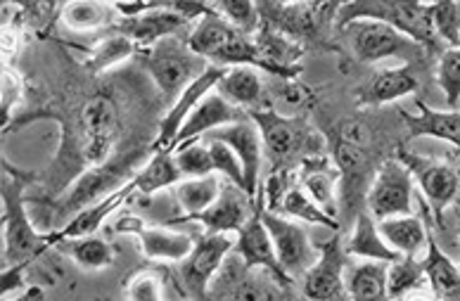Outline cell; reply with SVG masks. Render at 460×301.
<instances>
[{
	"mask_svg": "<svg viewBox=\"0 0 460 301\" xmlns=\"http://www.w3.org/2000/svg\"><path fill=\"white\" fill-rule=\"evenodd\" d=\"M143 74L140 66L138 72H128V79L121 85V91L117 88L121 74H114V79L95 84L91 91L69 95L65 100V107H31L3 128L5 133H13L40 119H53L62 128L53 164L46 171H39L36 185L43 188V197H36V199L59 197L84 171L107 162L121 147L136 143H155L152 136L124 131L136 117L133 111H126V107H133L131 95L152 84L143 79Z\"/></svg>",
	"mask_w": 460,
	"mask_h": 301,
	"instance_id": "cell-1",
	"label": "cell"
},
{
	"mask_svg": "<svg viewBox=\"0 0 460 301\" xmlns=\"http://www.w3.org/2000/svg\"><path fill=\"white\" fill-rule=\"evenodd\" d=\"M152 157V143H136L128 147H121L114 152L112 157L86 169L76 181H74L66 192H62L55 199H36V197H27L29 204H39V207H48V230L62 228V218H74L81 209H86L91 204L100 202L102 197L112 195L114 190L124 188L126 183H131L133 176L143 169V164Z\"/></svg>",
	"mask_w": 460,
	"mask_h": 301,
	"instance_id": "cell-2",
	"label": "cell"
},
{
	"mask_svg": "<svg viewBox=\"0 0 460 301\" xmlns=\"http://www.w3.org/2000/svg\"><path fill=\"white\" fill-rule=\"evenodd\" d=\"M3 181V266L36 261L46 249L53 247L48 233H40L27 214V188L36 185L39 171H24L10 162L0 159Z\"/></svg>",
	"mask_w": 460,
	"mask_h": 301,
	"instance_id": "cell-3",
	"label": "cell"
},
{
	"mask_svg": "<svg viewBox=\"0 0 460 301\" xmlns=\"http://www.w3.org/2000/svg\"><path fill=\"white\" fill-rule=\"evenodd\" d=\"M247 114L259 126L270 171H296L306 159L328 155V140L306 114L283 117L273 107H254Z\"/></svg>",
	"mask_w": 460,
	"mask_h": 301,
	"instance_id": "cell-4",
	"label": "cell"
},
{
	"mask_svg": "<svg viewBox=\"0 0 460 301\" xmlns=\"http://www.w3.org/2000/svg\"><path fill=\"white\" fill-rule=\"evenodd\" d=\"M188 46L198 55L207 58L211 65L218 66H237L250 65L257 66L259 72H266L270 76L285 79L283 72L273 66L269 59L263 58L261 50L257 48L252 33H244L243 29H237L235 24H230L226 17L209 10L202 14L195 24H192L190 33L185 36Z\"/></svg>",
	"mask_w": 460,
	"mask_h": 301,
	"instance_id": "cell-5",
	"label": "cell"
},
{
	"mask_svg": "<svg viewBox=\"0 0 460 301\" xmlns=\"http://www.w3.org/2000/svg\"><path fill=\"white\" fill-rule=\"evenodd\" d=\"M136 62L155 84L166 110L181 98V93L195 79H199L211 62L188 46L185 36H166L147 48H138Z\"/></svg>",
	"mask_w": 460,
	"mask_h": 301,
	"instance_id": "cell-6",
	"label": "cell"
},
{
	"mask_svg": "<svg viewBox=\"0 0 460 301\" xmlns=\"http://www.w3.org/2000/svg\"><path fill=\"white\" fill-rule=\"evenodd\" d=\"M432 13V3H425V0H349L337 13L335 29H342L354 20L387 22L428 48L432 59H437L444 53V43L434 31Z\"/></svg>",
	"mask_w": 460,
	"mask_h": 301,
	"instance_id": "cell-7",
	"label": "cell"
},
{
	"mask_svg": "<svg viewBox=\"0 0 460 301\" xmlns=\"http://www.w3.org/2000/svg\"><path fill=\"white\" fill-rule=\"evenodd\" d=\"M337 36L347 43V50L358 65H377L385 59H403L406 65L428 66L432 55L418 40L380 20H354L337 29Z\"/></svg>",
	"mask_w": 460,
	"mask_h": 301,
	"instance_id": "cell-8",
	"label": "cell"
},
{
	"mask_svg": "<svg viewBox=\"0 0 460 301\" xmlns=\"http://www.w3.org/2000/svg\"><path fill=\"white\" fill-rule=\"evenodd\" d=\"M394 157L413 173V181L420 188V197L428 202V209L432 214L434 228H447L444 211L460 195V171L454 164H448V162L422 157V155L406 150V143L396 145Z\"/></svg>",
	"mask_w": 460,
	"mask_h": 301,
	"instance_id": "cell-9",
	"label": "cell"
},
{
	"mask_svg": "<svg viewBox=\"0 0 460 301\" xmlns=\"http://www.w3.org/2000/svg\"><path fill=\"white\" fill-rule=\"evenodd\" d=\"M295 289L283 285L266 269H252L235 249L226 256L224 266L211 278L207 299H289Z\"/></svg>",
	"mask_w": 460,
	"mask_h": 301,
	"instance_id": "cell-10",
	"label": "cell"
},
{
	"mask_svg": "<svg viewBox=\"0 0 460 301\" xmlns=\"http://www.w3.org/2000/svg\"><path fill=\"white\" fill-rule=\"evenodd\" d=\"M235 249V237L230 233H204L198 237L192 252L178 261L176 280L183 297L207 299L211 278L224 266L226 256Z\"/></svg>",
	"mask_w": 460,
	"mask_h": 301,
	"instance_id": "cell-11",
	"label": "cell"
},
{
	"mask_svg": "<svg viewBox=\"0 0 460 301\" xmlns=\"http://www.w3.org/2000/svg\"><path fill=\"white\" fill-rule=\"evenodd\" d=\"M259 195H261V192H259ZM261 218L266 230H269L270 240H273L278 261H280V266L285 269V273H288L295 282H302L306 270H309L318 259V244L311 243L309 230L304 228L302 223H296L295 218L266 209V207H263V199Z\"/></svg>",
	"mask_w": 460,
	"mask_h": 301,
	"instance_id": "cell-12",
	"label": "cell"
},
{
	"mask_svg": "<svg viewBox=\"0 0 460 301\" xmlns=\"http://www.w3.org/2000/svg\"><path fill=\"white\" fill-rule=\"evenodd\" d=\"M347 249L342 244V230H332V235L325 243H318L316 263L306 270L302 278V295L306 299H349L347 297Z\"/></svg>",
	"mask_w": 460,
	"mask_h": 301,
	"instance_id": "cell-13",
	"label": "cell"
},
{
	"mask_svg": "<svg viewBox=\"0 0 460 301\" xmlns=\"http://www.w3.org/2000/svg\"><path fill=\"white\" fill-rule=\"evenodd\" d=\"M413 183V173L399 159H382L366 195V209L373 214L375 221L411 214Z\"/></svg>",
	"mask_w": 460,
	"mask_h": 301,
	"instance_id": "cell-14",
	"label": "cell"
},
{
	"mask_svg": "<svg viewBox=\"0 0 460 301\" xmlns=\"http://www.w3.org/2000/svg\"><path fill=\"white\" fill-rule=\"evenodd\" d=\"M114 235H133L138 237L140 249L147 261L157 263H178L190 254L198 237L188 233H176L169 228H150L136 214H121L110 228Z\"/></svg>",
	"mask_w": 460,
	"mask_h": 301,
	"instance_id": "cell-15",
	"label": "cell"
},
{
	"mask_svg": "<svg viewBox=\"0 0 460 301\" xmlns=\"http://www.w3.org/2000/svg\"><path fill=\"white\" fill-rule=\"evenodd\" d=\"M252 211H254V197L226 178L221 192L207 209L198 211V214H188V217H176L169 223L172 226L199 223L207 233H237L252 217Z\"/></svg>",
	"mask_w": 460,
	"mask_h": 301,
	"instance_id": "cell-16",
	"label": "cell"
},
{
	"mask_svg": "<svg viewBox=\"0 0 460 301\" xmlns=\"http://www.w3.org/2000/svg\"><path fill=\"white\" fill-rule=\"evenodd\" d=\"M420 69L422 65H403L375 72L354 88V105L358 110H377L413 95L420 88Z\"/></svg>",
	"mask_w": 460,
	"mask_h": 301,
	"instance_id": "cell-17",
	"label": "cell"
},
{
	"mask_svg": "<svg viewBox=\"0 0 460 301\" xmlns=\"http://www.w3.org/2000/svg\"><path fill=\"white\" fill-rule=\"evenodd\" d=\"M235 252L243 256L244 263L252 266V269H266L276 275L283 285H288V288L295 285V280L285 273V269L280 266V261H278L273 240H270L266 226H263L261 195H259V192L257 197H254V211H252V217L247 218V223L235 233Z\"/></svg>",
	"mask_w": 460,
	"mask_h": 301,
	"instance_id": "cell-18",
	"label": "cell"
},
{
	"mask_svg": "<svg viewBox=\"0 0 460 301\" xmlns=\"http://www.w3.org/2000/svg\"><path fill=\"white\" fill-rule=\"evenodd\" d=\"M226 72H228V66L211 65L209 69L199 76V79L192 81V84L181 93V98H178L176 102H173V105L169 107L162 117H159L157 137H155V143H152V152L172 150L178 128L183 126L188 114L199 105V100H202L207 93H211L214 88H217V84L224 79Z\"/></svg>",
	"mask_w": 460,
	"mask_h": 301,
	"instance_id": "cell-19",
	"label": "cell"
},
{
	"mask_svg": "<svg viewBox=\"0 0 460 301\" xmlns=\"http://www.w3.org/2000/svg\"><path fill=\"white\" fill-rule=\"evenodd\" d=\"M195 22H190L183 14L173 13V10H145L133 17H119L114 22V31L124 33L136 43L138 48H147L166 36H188Z\"/></svg>",
	"mask_w": 460,
	"mask_h": 301,
	"instance_id": "cell-20",
	"label": "cell"
},
{
	"mask_svg": "<svg viewBox=\"0 0 460 301\" xmlns=\"http://www.w3.org/2000/svg\"><path fill=\"white\" fill-rule=\"evenodd\" d=\"M207 137H218L226 145H230L235 155L243 162L244 169V190L252 197H257L259 192V171H261L263 159V140L259 133V126L252 121V117H244L235 124L221 126L207 133Z\"/></svg>",
	"mask_w": 460,
	"mask_h": 301,
	"instance_id": "cell-21",
	"label": "cell"
},
{
	"mask_svg": "<svg viewBox=\"0 0 460 301\" xmlns=\"http://www.w3.org/2000/svg\"><path fill=\"white\" fill-rule=\"evenodd\" d=\"M250 117L247 110L243 107L233 105L228 100L221 95L218 91L207 93L202 100H199V105L188 114V119L183 121V126L178 128L176 140H173L172 150H176L178 145L188 143V140H195V137H202L207 133H211L214 128H221V126L235 124L240 119Z\"/></svg>",
	"mask_w": 460,
	"mask_h": 301,
	"instance_id": "cell-22",
	"label": "cell"
},
{
	"mask_svg": "<svg viewBox=\"0 0 460 301\" xmlns=\"http://www.w3.org/2000/svg\"><path fill=\"white\" fill-rule=\"evenodd\" d=\"M415 105L420 114H406L403 110H399V117L408 128L406 140L437 137V140H447L460 150V111L432 110L425 100H415Z\"/></svg>",
	"mask_w": 460,
	"mask_h": 301,
	"instance_id": "cell-23",
	"label": "cell"
},
{
	"mask_svg": "<svg viewBox=\"0 0 460 301\" xmlns=\"http://www.w3.org/2000/svg\"><path fill=\"white\" fill-rule=\"evenodd\" d=\"M296 181L304 190L309 192L323 209L337 217L340 214V199H337V183H340V169L330 155L306 159L299 169H296Z\"/></svg>",
	"mask_w": 460,
	"mask_h": 301,
	"instance_id": "cell-24",
	"label": "cell"
},
{
	"mask_svg": "<svg viewBox=\"0 0 460 301\" xmlns=\"http://www.w3.org/2000/svg\"><path fill=\"white\" fill-rule=\"evenodd\" d=\"M252 39H254V43H257L263 58L283 72L285 81H295L302 74L299 59L306 53V48L302 43H296V40H292L283 31H278V29L269 27L261 20H259L257 31L252 33Z\"/></svg>",
	"mask_w": 460,
	"mask_h": 301,
	"instance_id": "cell-25",
	"label": "cell"
},
{
	"mask_svg": "<svg viewBox=\"0 0 460 301\" xmlns=\"http://www.w3.org/2000/svg\"><path fill=\"white\" fill-rule=\"evenodd\" d=\"M48 237H50V233H48ZM50 243L59 254L84 270L110 269L117 259V247L95 233L79 237H50Z\"/></svg>",
	"mask_w": 460,
	"mask_h": 301,
	"instance_id": "cell-26",
	"label": "cell"
},
{
	"mask_svg": "<svg viewBox=\"0 0 460 301\" xmlns=\"http://www.w3.org/2000/svg\"><path fill=\"white\" fill-rule=\"evenodd\" d=\"M117 7L107 0H66L59 10V22L74 33H98L114 27Z\"/></svg>",
	"mask_w": 460,
	"mask_h": 301,
	"instance_id": "cell-27",
	"label": "cell"
},
{
	"mask_svg": "<svg viewBox=\"0 0 460 301\" xmlns=\"http://www.w3.org/2000/svg\"><path fill=\"white\" fill-rule=\"evenodd\" d=\"M432 226L434 221L428 223V254L425 259H420L428 285L432 289V297L437 299H460V270L451 261V256L441 252Z\"/></svg>",
	"mask_w": 460,
	"mask_h": 301,
	"instance_id": "cell-28",
	"label": "cell"
},
{
	"mask_svg": "<svg viewBox=\"0 0 460 301\" xmlns=\"http://www.w3.org/2000/svg\"><path fill=\"white\" fill-rule=\"evenodd\" d=\"M76 48L86 55L84 58V69L93 76H102V74L112 72V69L133 59L138 53V46L128 36L114 31V29H107L105 39H100L93 48Z\"/></svg>",
	"mask_w": 460,
	"mask_h": 301,
	"instance_id": "cell-29",
	"label": "cell"
},
{
	"mask_svg": "<svg viewBox=\"0 0 460 301\" xmlns=\"http://www.w3.org/2000/svg\"><path fill=\"white\" fill-rule=\"evenodd\" d=\"M351 237L344 243L349 256H358V259H370V261H396L399 252L389 247L382 237L377 221L373 218L368 209H361L356 214L354 226H351Z\"/></svg>",
	"mask_w": 460,
	"mask_h": 301,
	"instance_id": "cell-30",
	"label": "cell"
},
{
	"mask_svg": "<svg viewBox=\"0 0 460 301\" xmlns=\"http://www.w3.org/2000/svg\"><path fill=\"white\" fill-rule=\"evenodd\" d=\"M214 91H218L228 102L247 111L254 107H269L263 105V84L257 66H228V72L224 74V79L218 81Z\"/></svg>",
	"mask_w": 460,
	"mask_h": 301,
	"instance_id": "cell-31",
	"label": "cell"
},
{
	"mask_svg": "<svg viewBox=\"0 0 460 301\" xmlns=\"http://www.w3.org/2000/svg\"><path fill=\"white\" fill-rule=\"evenodd\" d=\"M183 181V173L176 164V152L173 150H157L152 152V157L143 164V169L133 176L131 185L136 195L133 197H150L157 195L159 190H166Z\"/></svg>",
	"mask_w": 460,
	"mask_h": 301,
	"instance_id": "cell-32",
	"label": "cell"
},
{
	"mask_svg": "<svg viewBox=\"0 0 460 301\" xmlns=\"http://www.w3.org/2000/svg\"><path fill=\"white\" fill-rule=\"evenodd\" d=\"M377 228L385 243L402 256H418V252L428 244V223H422L413 214L382 218L377 221Z\"/></svg>",
	"mask_w": 460,
	"mask_h": 301,
	"instance_id": "cell-33",
	"label": "cell"
},
{
	"mask_svg": "<svg viewBox=\"0 0 460 301\" xmlns=\"http://www.w3.org/2000/svg\"><path fill=\"white\" fill-rule=\"evenodd\" d=\"M387 269L389 261H370L347 266L344 282H347V297L356 301L387 299Z\"/></svg>",
	"mask_w": 460,
	"mask_h": 301,
	"instance_id": "cell-34",
	"label": "cell"
},
{
	"mask_svg": "<svg viewBox=\"0 0 460 301\" xmlns=\"http://www.w3.org/2000/svg\"><path fill=\"white\" fill-rule=\"evenodd\" d=\"M221 173L214 171L209 176L199 178H183L176 185H172V195L176 199L181 214L178 217H188V214H198V211L207 209L221 192Z\"/></svg>",
	"mask_w": 460,
	"mask_h": 301,
	"instance_id": "cell-35",
	"label": "cell"
},
{
	"mask_svg": "<svg viewBox=\"0 0 460 301\" xmlns=\"http://www.w3.org/2000/svg\"><path fill=\"white\" fill-rule=\"evenodd\" d=\"M278 214H283V217L289 218H296V221L302 223H311V226H323V228H330V230H342L337 217L328 214V211L323 209L321 204L309 195V192L304 190L299 181H292V185L288 188V192L283 195L280 199V209Z\"/></svg>",
	"mask_w": 460,
	"mask_h": 301,
	"instance_id": "cell-36",
	"label": "cell"
},
{
	"mask_svg": "<svg viewBox=\"0 0 460 301\" xmlns=\"http://www.w3.org/2000/svg\"><path fill=\"white\" fill-rule=\"evenodd\" d=\"M169 285H176V275L166 266H145L138 269L136 273L128 275L126 280V297L133 301H159L166 297V288ZM181 295V289H178Z\"/></svg>",
	"mask_w": 460,
	"mask_h": 301,
	"instance_id": "cell-37",
	"label": "cell"
},
{
	"mask_svg": "<svg viewBox=\"0 0 460 301\" xmlns=\"http://www.w3.org/2000/svg\"><path fill=\"white\" fill-rule=\"evenodd\" d=\"M428 282L422 261L415 256H399L387 269V299H403L413 297Z\"/></svg>",
	"mask_w": 460,
	"mask_h": 301,
	"instance_id": "cell-38",
	"label": "cell"
},
{
	"mask_svg": "<svg viewBox=\"0 0 460 301\" xmlns=\"http://www.w3.org/2000/svg\"><path fill=\"white\" fill-rule=\"evenodd\" d=\"M176 164L183 173V178H199L214 173V162H211V152L207 140H188V143L178 145L176 150Z\"/></svg>",
	"mask_w": 460,
	"mask_h": 301,
	"instance_id": "cell-39",
	"label": "cell"
},
{
	"mask_svg": "<svg viewBox=\"0 0 460 301\" xmlns=\"http://www.w3.org/2000/svg\"><path fill=\"white\" fill-rule=\"evenodd\" d=\"M437 84L444 91L447 105L456 110L460 102V46L447 48L444 53L437 58Z\"/></svg>",
	"mask_w": 460,
	"mask_h": 301,
	"instance_id": "cell-40",
	"label": "cell"
},
{
	"mask_svg": "<svg viewBox=\"0 0 460 301\" xmlns=\"http://www.w3.org/2000/svg\"><path fill=\"white\" fill-rule=\"evenodd\" d=\"M434 31L448 48L460 46V3L458 0H432Z\"/></svg>",
	"mask_w": 460,
	"mask_h": 301,
	"instance_id": "cell-41",
	"label": "cell"
},
{
	"mask_svg": "<svg viewBox=\"0 0 460 301\" xmlns=\"http://www.w3.org/2000/svg\"><path fill=\"white\" fill-rule=\"evenodd\" d=\"M211 10L243 29L244 33H254L259 27V10L254 0H209Z\"/></svg>",
	"mask_w": 460,
	"mask_h": 301,
	"instance_id": "cell-42",
	"label": "cell"
},
{
	"mask_svg": "<svg viewBox=\"0 0 460 301\" xmlns=\"http://www.w3.org/2000/svg\"><path fill=\"white\" fill-rule=\"evenodd\" d=\"M27 100V79L22 76L14 65L3 62V128L14 119V110Z\"/></svg>",
	"mask_w": 460,
	"mask_h": 301,
	"instance_id": "cell-43",
	"label": "cell"
},
{
	"mask_svg": "<svg viewBox=\"0 0 460 301\" xmlns=\"http://www.w3.org/2000/svg\"><path fill=\"white\" fill-rule=\"evenodd\" d=\"M207 145H209L214 171H218L221 176H226L228 181L244 188V169L240 157L235 155V150L230 145H226L224 140H218V137H207Z\"/></svg>",
	"mask_w": 460,
	"mask_h": 301,
	"instance_id": "cell-44",
	"label": "cell"
},
{
	"mask_svg": "<svg viewBox=\"0 0 460 301\" xmlns=\"http://www.w3.org/2000/svg\"><path fill=\"white\" fill-rule=\"evenodd\" d=\"M5 3L20 5L22 17H27L29 24H33V27L46 29V36H48L59 0H5Z\"/></svg>",
	"mask_w": 460,
	"mask_h": 301,
	"instance_id": "cell-45",
	"label": "cell"
},
{
	"mask_svg": "<svg viewBox=\"0 0 460 301\" xmlns=\"http://www.w3.org/2000/svg\"><path fill=\"white\" fill-rule=\"evenodd\" d=\"M22 13L14 14L13 20L3 24V62L5 65H14V58L20 53L22 46Z\"/></svg>",
	"mask_w": 460,
	"mask_h": 301,
	"instance_id": "cell-46",
	"label": "cell"
},
{
	"mask_svg": "<svg viewBox=\"0 0 460 301\" xmlns=\"http://www.w3.org/2000/svg\"><path fill=\"white\" fill-rule=\"evenodd\" d=\"M451 207H454V218H456V243H458V247H460V195L456 197V202L451 204Z\"/></svg>",
	"mask_w": 460,
	"mask_h": 301,
	"instance_id": "cell-47",
	"label": "cell"
},
{
	"mask_svg": "<svg viewBox=\"0 0 460 301\" xmlns=\"http://www.w3.org/2000/svg\"><path fill=\"white\" fill-rule=\"evenodd\" d=\"M107 3H112V5H121V3H133V0H107Z\"/></svg>",
	"mask_w": 460,
	"mask_h": 301,
	"instance_id": "cell-48",
	"label": "cell"
},
{
	"mask_svg": "<svg viewBox=\"0 0 460 301\" xmlns=\"http://www.w3.org/2000/svg\"><path fill=\"white\" fill-rule=\"evenodd\" d=\"M280 3H306V0H280Z\"/></svg>",
	"mask_w": 460,
	"mask_h": 301,
	"instance_id": "cell-49",
	"label": "cell"
},
{
	"mask_svg": "<svg viewBox=\"0 0 460 301\" xmlns=\"http://www.w3.org/2000/svg\"><path fill=\"white\" fill-rule=\"evenodd\" d=\"M458 270H460V266H458Z\"/></svg>",
	"mask_w": 460,
	"mask_h": 301,
	"instance_id": "cell-50",
	"label": "cell"
},
{
	"mask_svg": "<svg viewBox=\"0 0 460 301\" xmlns=\"http://www.w3.org/2000/svg\"><path fill=\"white\" fill-rule=\"evenodd\" d=\"M458 3H460V0H458Z\"/></svg>",
	"mask_w": 460,
	"mask_h": 301,
	"instance_id": "cell-51",
	"label": "cell"
}]
</instances>
